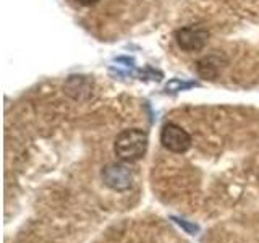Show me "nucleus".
I'll list each match as a JSON object with an SVG mask.
<instances>
[{
	"label": "nucleus",
	"instance_id": "2",
	"mask_svg": "<svg viewBox=\"0 0 259 243\" xmlns=\"http://www.w3.org/2000/svg\"><path fill=\"white\" fill-rule=\"evenodd\" d=\"M175 40L178 47L185 52H198L207 44L209 40V31L201 26V24H190L177 29Z\"/></svg>",
	"mask_w": 259,
	"mask_h": 243
},
{
	"label": "nucleus",
	"instance_id": "1",
	"mask_svg": "<svg viewBox=\"0 0 259 243\" xmlns=\"http://www.w3.org/2000/svg\"><path fill=\"white\" fill-rule=\"evenodd\" d=\"M148 133L138 128H130L117 135L115 143H113V151L120 160L136 162L144 157L146 151H148Z\"/></svg>",
	"mask_w": 259,
	"mask_h": 243
},
{
	"label": "nucleus",
	"instance_id": "3",
	"mask_svg": "<svg viewBox=\"0 0 259 243\" xmlns=\"http://www.w3.org/2000/svg\"><path fill=\"white\" fill-rule=\"evenodd\" d=\"M160 143L170 152L182 154V152L190 149L191 136L180 125H177V124H165L164 128H162V133H160Z\"/></svg>",
	"mask_w": 259,
	"mask_h": 243
},
{
	"label": "nucleus",
	"instance_id": "4",
	"mask_svg": "<svg viewBox=\"0 0 259 243\" xmlns=\"http://www.w3.org/2000/svg\"><path fill=\"white\" fill-rule=\"evenodd\" d=\"M102 180L112 190L126 191L133 185V174L125 164L112 162L102 169Z\"/></svg>",
	"mask_w": 259,
	"mask_h": 243
},
{
	"label": "nucleus",
	"instance_id": "7",
	"mask_svg": "<svg viewBox=\"0 0 259 243\" xmlns=\"http://www.w3.org/2000/svg\"><path fill=\"white\" fill-rule=\"evenodd\" d=\"M76 2L79 4V5H84V7H91V5H94L97 0H76Z\"/></svg>",
	"mask_w": 259,
	"mask_h": 243
},
{
	"label": "nucleus",
	"instance_id": "5",
	"mask_svg": "<svg viewBox=\"0 0 259 243\" xmlns=\"http://www.w3.org/2000/svg\"><path fill=\"white\" fill-rule=\"evenodd\" d=\"M227 63V59L222 54H210L198 62V73L206 79H215L222 65Z\"/></svg>",
	"mask_w": 259,
	"mask_h": 243
},
{
	"label": "nucleus",
	"instance_id": "6",
	"mask_svg": "<svg viewBox=\"0 0 259 243\" xmlns=\"http://www.w3.org/2000/svg\"><path fill=\"white\" fill-rule=\"evenodd\" d=\"M174 221L178 224V225H182L183 227V229L186 230V232H188V233H191V235H194V233H196L199 229H198V225H194V224H190V222H186V221H183V219H174Z\"/></svg>",
	"mask_w": 259,
	"mask_h": 243
}]
</instances>
